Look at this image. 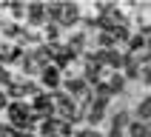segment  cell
Returning a JSON list of instances; mask_svg holds the SVG:
<instances>
[{
	"label": "cell",
	"mask_w": 151,
	"mask_h": 137,
	"mask_svg": "<svg viewBox=\"0 0 151 137\" xmlns=\"http://www.w3.org/2000/svg\"><path fill=\"white\" fill-rule=\"evenodd\" d=\"M151 131L145 128V123H131L128 126V131H126V137H148Z\"/></svg>",
	"instance_id": "7"
},
{
	"label": "cell",
	"mask_w": 151,
	"mask_h": 137,
	"mask_svg": "<svg viewBox=\"0 0 151 137\" xmlns=\"http://www.w3.org/2000/svg\"><path fill=\"white\" fill-rule=\"evenodd\" d=\"M148 137H151V134H148Z\"/></svg>",
	"instance_id": "20"
},
{
	"label": "cell",
	"mask_w": 151,
	"mask_h": 137,
	"mask_svg": "<svg viewBox=\"0 0 151 137\" xmlns=\"http://www.w3.org/2000/svg\"><path fill=\"white\" fill-rule=\"evenodd\" d=\"M57 32H60V29H57V23H51L49 29H46V34H49V37H57Z\"/></svg>",
	"instance_id": "14"
},
{
	"label": "cell",
	"mask_w": 151,
	"mask_h": 137,
	"mask_svg": "<svg viewBox=\"0 0 151 137\" xmlns=\"http://www.w3.org/2000/svg\"><path fill=\"white\" fill-rule=\"evenodd\" d=\"M111 43H114V34H111V32H103L100 34V46H103V49H109Z\"/></svg>",
	"instance_id": "13"
},
{
	"label": "cell",
	"mask_w": 151,
	"mask_h": 137,
	"mask_svg": "<svg viewBox=\"0 0 151 137\" xmlns=\"http://www.w3.org/2000/svg\"><path fill=\"white\" fill-rule=\"evenodd\" d=\"M6 111H9V120H12V126H14V128H26V126H32V123H34V114L26 109L23 103H12Z\"/></svg>",
	"instance_id": "1"
},
{
	"label": "cell",
	"mask_w": 151,
	"mask_h": 137,
	"mask_svg": "<svg viewBox=\"0 0 151 137\" xmlns=\"http://www.w3.org/2000/svg\"><path fill=\"white\" fill-rule=\"evenodd\" d=\"M0 134H3V126H0Z\"/></svg>",
	"instance_id": "19"
},
{
	"label": "cell",
	"mask_w": 151,
	"mask_h": 137,
	"mask_svg": "<svg viewBox=\"0 0 151 137\" xmlns=\"http://www.w3.org/2000/svg\"><path fill=\"white\" fill-rule=\"evenodd\" d=\"M77 20V9L74 6H63V14H60V23L63 26H71Z\"/></svg>",
	"instance_id": "8"
},
{
	"label": "cell",
	"mask_w": 151,
	"mask_h": 137,
	"mask_svg": "<svg viewBox=\"0 0 151 137\" xmlns=\"http://www.w3.org/2000/svg\"><path fill=\"white\" fill-rule=\"evenodd\" d=\"M145 46H148V43H145V37H143V34H134V37H131V46H128V49H131V51H143Z\"/></svg>",
	"instance_id": "9"
},
{
	"label": "cell",
	"mask_w": 151,
	"mask_h": 137,
	"mask_svg": "<svg viewBox=\"0 0 151 137\" xmlns=\"http://www.w3.org/2000/svg\"><path fill=\"white\" fill-rule=\"evenodd\" d=\"M66 92L74 94V97L88 100V83H86V80H68V83H66Z\"/></svg>",
	"instance_id": "5"
},
{
	"label": "cell",
	"mask_w": 151,
	"mask_h": 137,
	"mask_svg": "<svg viewBox=\"0 0 151 137\" xmlns=\"http://www.w3.org/2000/svg\"><path fill=\"white\" fill-rule=\"evenodd\" d=\"M0 80H9V74L3 71V66H0Z\"/></svg>",
	"instance_id": "18"
},
{
	"label": "cell",
	"mask_w": 151,
	"mask_h": 137,
	"mask_svg": "<svg viewBox=\"0 0 151 137\" xmlns=\"http://www.w3.org/2000/svg\"><path fill=\"white\" fill-rule=\"evenodd\" d=\"M106 103H109V97H94V106H91V111H88V120H91V123H100V120L106 117Z\"/></svg>",
	"instance_id": "4"
},
{
	"label": "cell",
	"mask_w": 151,
	"mask_h": 137,
	"mask_svg": "<svg viewBox=\"0 0 151 137\" xmlns=\"http://www.w3.org/2000/svg\"><path fill=\"white\" fill-rule=\"evenodd\" d=\"M54 106H57V111H60L63 120H74L77 117V114H74V103H71L68 94H57V97H54Z\"/></svg>",
	"instance_id": "3"
},
{
	"label": "cell",
	"mask_w": 151,
	"mask_h": 137,
	"mask_svg": "<svg viewBox=\"0 0 151 137\" xmlns=\"http://www.w3.org/2000/svg\"><path fill=\"white\" fill-rule=\"evenodd\" d=\"M106 89H109V94H111V92H120V89H123V77H109Z\"/></svg>",
	"instance_id": "11"
},
{
	"label": "cell",
	"mask_w": 151,
	"mask_h": 137,
	"mask_svg": "<svg viewBox=\"0 0 151 137\" xmlns=\"http://www.w3.org/2000/svg\"><path fill=\"white\" fill-rule=\"evenodd\" d=\"M32 111H34V117H40V120H51V114H54V100H51L49 94H37Z\"/></svg>",
	"instance_id": "2"
},
{
	"label": "cell",
	"mask_w": 151,
	"mask_h": 137,
	"mask_svg": "<svg viewBox=\"0 0 151 137\" xmlns=\"http://www.w3.org/2000/svg\"><path fill=\"white\" fill-rule=\"evenodd\" d=\"M143 80H145V83H151V66H145V71H143Z\"/></svg>",
	"instance_id": "16"
},
{
	"label": "cell",
	"mask_w": 151,
	"mask_h": 137,
	"mask_svg": "<svg viewBox=\"0 0 151 137\" xmlns=\"http://www.w3.org/2000/svg\"><path fill=\"white\" fill-rule=\"evenodd\" d=\"M43 83H46V86H57L60 83V71L54 66H46V68H43Z\"/></svg>",
	"instance_id": "6"
},
{
	"label": "cell",
	"mask_w": 151,
	"mask_h": 137,
	"mask_svg": "<svg viewBox=\"0 0 151 137\" xmlns=\"http://www.w3.org/2000/svg\"><path fill=\"white\" fill-rule=\"evenodd\" d=\"M0 109H9V106H6V97H3V94H0Z\"/></svg>",
	"instance_id": "17"
},
{
	"label": "cell",
	"mask_w": 151,
	"mask_h": 137,
	"mask_svg": "<svg viewBox=\"0 0 151 137\" xmlns=\"http://www.w3.org/2000/svg\"><path fill=\"white\" fill-rule=\"evenodd\" d=\"M140 117H143V120H151V97L140 103Z\"/></svg>",
	"instance_id": "12"
},
{
	"label": "cell",
	"mask_w": 151,
	"mask_h": 137,
	"mask_svg": "<svg viewBox=\"0 0 151 137\" xmlns=\"http://www.w3.org/2000/svg\"><path fill=\"white\" fill-rule=\"evenodd\" d=\"M43 14H46V9H43V6H29V20H32V23L43 20Z\"/></svg>",
	"instance_id": "10"
},
{
	"label": "cell",
	"mask_w": 151,
	"mask_h": 137,
	"mask_svg": "<svg viewBox=\"0 0 151 137\" xmlns=\"http://www.w3.org/2000/svg\"><path fill=\"white\" fill-rule=\"evenodd\" d=\"M74 137H100V134H97V131H91V128H88V131H80V134H74Z\"/></svg>",
	"instance_id": "15"
}]
</instances>
